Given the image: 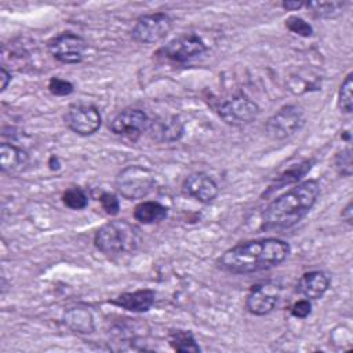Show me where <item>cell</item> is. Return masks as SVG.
<instances>
[{"mask_svg":"<svg viewBox=\"0 0 353 353\" xmlns=\"http://www.w3.org/2000/svg\"><path fill=\"white\" fill-rule=\"evenodd\" d=\"M0 79H1V91H4L8 85V83L11 81V73L6 69V66L0 68Z\"/></svg>","mask_w":353,"mask_h":353,"instance_id":"cell-30","label":"cell"},{"mask_svg":"<svg viewBox=\"0 0 353 353\" xmlns=\"http://www.w3.org/2000/svg\"><path fill=\"white\" fill-rule=\"evenodd\" d=\"M48 91L55 97H66L74 91V85L69 80L51 77L48 81Z\"/></svg>","mask_w":353,"mask_h":353,"instance_id":"cell-27","label":"cell"},{"mask_svg":"<svg viewBox=\"0 0 353 353\" xmlns=\"http://www.w3.org/2000/svg\"><path fill=\"white\" fill-rule=\"evenodd\" d=\"M320 196V183L307 179L291 188L265 208L262 228L265 230H284L302 221Z\"/></svg>","mask_w":353,"mask_h":353,"instance_id":"cell-2","label":"cell"},{"mask_svg":"<svg viewBox=\"0 0 353 353\" xmlns=\"http://www.w3.org/2000/svg\"><path fill=\"white\" fill-rule=\"evenodd\" d=\"M63 121L66 127L74 134L90 137L99 130L102 117L94 105L73 103L63 113Z\"/></svg>","mask_w":353,"mask_h":353,"instance_id":"cell-8","label":"cell"},{"mask_svg":"<svg viewBox=\"0 0 353 353\" xmlns=\"http://www.w3.org/2000/svg\"><path fill=\"white\" fill-rule=\"evenodd\" d=\"M285 26L288 30H291L295 34H299L302 37H310L313 34V28L309 22H306L303 18L291 15L285 19Z\"/></svg>","mask_w":353,"mask_h":353,"instance_id":"cell-26","label":"cell"},{"mask_svg":"<svg viewBox=\"0 0 353 353\" xmlns=\"http://www.w3.org/2000/svg\"><path fill=\"white\" fill-rule=\"evenodd\" d=\"M291 248L284 240L266 237L240 243L226 250L216 261V266L230 274H250L283 263Z\"/></svg>","mask_w":353,"mask_h":353,"instance_id":"cell-1","label":"cell"},{"mask_svg":"<svg viewBox=\"0 0 353 353\" xmlns=\"http://www.w3.org/2000/svg\"><path fill=\"white\" fill-rule=\"evenodd\" d=\"M168 343L174 350L182 353H197L201 350L189 330H171L168 332Z\"/></svg>","mask_w":353,"mask_h":353,"instance_id":"cell-21","label":"cell"},{"mask_svg":"<svg viewBox=\"0 0 353 353\" xmlns=\"http://www.w3.org/2000/svg\"><path fill=\"white\" fill-rule=\"evenodd\" d=\"M99 201H101V205L102 208L105 210V212L108 215H117L119 211H120V203H119V199L112 194V193H102L101 197H99Z\"/></svg>","mask_w":353,"mask_h":353,"instance_id":"cell-28","label":"cell"},{"mask_svg":"<svg viewBox=\"0 0 353 353\" xmlns=\"http://www.w3.org/2000/svg\"><path fill=\"white\" fill-rule=\"evenodd\" d=\"M62 201L70 210H83L88 205V197L81 188L72 186L62 194Z\"/></svg>","mask_w":353,"mask_h":353,"instance_id":"cell-24","label":"cell"},{"mask_svg":"<svg viewBox=\"0 0 353 353\" xmlns=\"http://www.w3.org/2000/svg\"><path fill=\"white\" fill-rule=\"evenodd\" d=\"M146 132L150 139L159 143L176 142L185 132L183 121L178 116H163L149 120Z\"/></svg>","mask_w":353,"mask_h":353,"instance_id":"cell-13","label":"cell"},{"mask_svg":"<svg viewBox=\"0 0 353 353\" xmlns=\"http://www.w3.org/2000/svg\"><path fill=\"white\" fill-rule=\"evenodd\" d=\"M279 303V292L274 285H255L247 295L245 307L254 316H265L274 310Z\"/></svg>","mask_w":353,"mask_h":353,"instance_id":"cell-14","label":"cell"},{"mask_svg":"<svg viewBox=\"0 0 353 353\" xmlns=\"http://www.w3.org/2000/svg\"><path fill=\"white\" fill-rule=\"evenodd\" d=\"M167 215L168 208L159 201H142L134 210V218L143 225L161 222Z\"/></svg>","mask_w":353,"mask_h":353,"instance_id":"cell-18","label":"cell"},{"mask_svg":"<svg viewBox=\"0 0 353 353\" xmlns=\"http://www.w3.org/2000/svg\"><path fill=\"white\" fill-rule=\"evenodd\" d=\"M156 185L154 174L142 165L134 164L123 168L114 181L116 190L127 200H139L146 197Z\"/></svg>","mask_w":353,"mask_h":353,"instance_id":"cell-4","label":"cell"},{"mask_svg":"<svg viewBox=\"0 0 353 353\" xmlns=\"http://www.w3.org/2000/svg\"><path fill=\"white\" fill-rule=\"evenodd\" d=\"M172 29V19L165 12L141 15L131 29V37L141 44H153L163 40Z\"/></svg>","mask_w":353,"mask_h":353,"instance_id":"cell-6","label":"cell"},{"mask_svg":"<svg viewBox=\"0 0 353 353\" xmlns=\"http://www.w3.org/2000/svg\"><path fill=\"white\" fill-rule=\"evenodd\" d=\"M47 50L52 58L62 63H80L87 50V41L72 32H63L47 43Z\"/></svg>","mask_w":353,"mask_h":353,"instance_id":"cell-9","label":"cell"},{"mask_svg":"<svg viewBox=\"0 0 353 353\" xmlns=\"http://www.w3.org/2000/svg\"><path fill=\"white\" fill-rule=\"evenodd\" d=\"M182 190L186 196L203 204L214 201L219 192L216 182L205 172L189 174L182 182Z\"/></svg>","mask_w":353,"mask_h":353,"instance_id":"cell-12","label":"cell"},{"mask_svg":"<svg viewBox=\"0 0 353 353\" xmlns=\"http://www.w3.org/2000/svg\"><path fill=\"white\" fill-rule=\"evenodd\" d=\"M207 50L205 43L193 33L181 34L171 41H168L163 48L161 52L165 58L174 62H188L196 57H200Z\"/></svg>","mask_w":353,"mask_h":353,"instance_id":"cell-11","label":"cell"},{"mask_svg":"<svg viewBox=\"0 0 353 353\" xmlns=\"http://www.w3.org/2000/svg\"><path fill=\"white\" fill-rule=\"evenodd\" d=\"M312 312L310 299H299L291 306V314L296 319H306Z\"/></svg>","mask_w":353,"mask_h":353,"instance_id":"cell-29","label":"cell"},{"mask_svg":"<svg viewBox=\"0 0 353 353\" xmlns=\"http://www.w3.org/2000/svg\"><path fill=\"white\" fill-rule=\"evenodd\" d=\"M303 125L305 114L302 109L296 105H285L268 119L265 130L268 137L276 141H281L301 131Z\"/></svg>","mask_w":353,"mask_h":353,"instance_id":"cell-5","label":"cell"},{"mask_svg":"<svg viewBox=\"0 0 353 353\" xmlns=\"http://www.w3.org/2000/svg\"><path fill=\"white\" fill-rule=\"evenodd\" d=\"M342 219H345L347 223L352 225V221H353V210H352V201H349L346 204V207L342 210Z\"/></svg>","mask_w":353,"mask_h":353,"instance_id":"cell-31","label":"cell"},{"mask_svg":"<svg viewBox=\"0 0 353 353\" xmlns=\"http://www.w3.org/2000/svg\"><path fill=\"white\" fill-rule=\"evenodd\" d=\"M330 288V277L321 270L306 272L301 276L296 290L306 299H320Z\"/></svg>","mask_w":353,"mask_h":353,"instance_id":"cell-17","label":"cell"},{"mask_svg":"<svg viewBox=\"0 0 353 353\" xmlns=\"http://www.w3.org/2000/svg\"><path fill=\"white\" fill-rule=\"evenodd\" d=\"M313 163H314V160H305V161L296 164L295 167H291V168H288L287 171H284L283 174H280V175L273 181V183L269 186L268 193L274 192V190H277V189H281V188H284L285 185H291V183H295V182L301 181V179L312 170ZM268 193H266V194H268Z\"/></svg>","mask_w":353,"mask_h":353,"instance_id":"cell-20","label":"cell"},{"mask_svg":"<svg viewBox=\"0 0 353 353\" xmlns=\"http://www.w3.org/2000/svg\"><path fill=\"white\" fill-rule=\"evenodd\" d=\"M142 241L139 229L125 221L114 219L102 225L94 236V245L105 255H121L134 252Z\"/></svg>","mask_w":353,"mask_h":353,"instance_id":"cell-3","label":"cell"},{"mask_svg":"<svg viewBox=\"0 0 353 353\" xmlns=\"http://www.w3.org/2000/svg\"><path fill=\"white\" fill-rule=\"evenodd\" d=\"M154 301H156L154 291L149 288H142L132 292H123L109 302L117 307H121L132 313H143L153 306Z\"/></svg>","mask_w":353,"mask_h":353,"instance_id":"cell-15","label":"cell"},{"mask_svg":"<svg viewBox=\"0 0 353 353\" xmlns=\"http://www.w3.org/2000/svg\"><path fill=\"white\" fill-rule=\"evenodd\" d=\"M305 6V3L302 1H283L281 3V7L284 10H288V11H295V10H299Z\"/></svg>","mask_w":353,"mask_h":353,"instance_id":"cell-32","label":"cell"},{"mask_svg":"<svg viewBox=\"0 0 353 353\" xmlns=\"http://www.w3.org/2000/svg\"><path fill=\"white\" fill-rule=\"evenodd\" d=\"M63 323L74 332L91 334L94 331V321L91 313L81 307H73L68 310L63 316Z\"/></svg>","mask_w":353,"mask_h":353,"instance_id":"cell-19","label":"cell"},{"mask_svg":"<svg viewBox=\"0 0 353 353\" xmlns=\"http://www.w3.org/2000/svg\"><path fill=\"white\" fill-rule=\"evenodd\" d=\"M352 88H353V73H349L338 91V108L343 113H352L353 110V99H352Z\"/></svg>","mask_w":353,"mask_h":353,"instance_id":"cell-23","label":"cell"},{"mask_svg":"<svg viewBox=\"0 0 353 353\" xmlns=\"http://www.w3.org/2000/svg\"><path fill=\"white\" fill-rule=\"evenodd\" d=\"M334 167H335L336 172L341 176H350L352 175V150H350L349 146L339 150L335 154Z\"/></svg>","mask_w":353,"mask_h":353,"instance_id":"cell-25","label":"cell"},{"mask_svg":"<svg viewBox=\"0 0 353 353\" xmlns=\"http://www.w3.org/2000/svg\"><path fill=\"white\" fill-rule=\"evenodd\" d=\"M218 113L221 119L232 127H245L251 124L259 114V106L244 94L233 95L223 101Z\"/></svg>","mask_w":353,"mask_h":353,"instance_id":"cell-7","label":"cell"},{"mask_svg":"<svg viewBox=\"0 0 353 353\" xmlns=\"http://www.w3.org/2000/svg\"><path fill=\"white\" fill-rule=\"evenodd\" d=\"M149 124L148 114L135 108H128L119 112L109 123L110 131L124 139L137 141L143 132H146Z\"/></svg>","mask_w":353,"mask_h":353,"instance_id":"cell-10","label":"cell"},{"mask_svg":"<svg viewBox=\"0 0 353 353\" xmlns=\"http://www.w3.org/2000/svg\"><path fill=\"white\" fill-rule=\"evenodd\" d=\"M29 164V154L25 149L3 142L0 145V170L7 175H17L26 170Z\"/></svg>","mask_w":353,"mask_h":353,"instance_id":"cell-16","label":"cell"},{"mask_svg":"<svg viewBox=\"0 0 353 353\" xmlns=\"http://www.w3.org/2000/svg\"><path fill=\"white\" fill-rule=\"evenodd\" d=\"M305 6L313 12L316 18H334L339 15L343 10L345 3L341 1H332V3H305Z\"/></svg>","mask_w":353,"mask_h":353,"instance_id":"cell-22","label":"cell"}]
</instances>
